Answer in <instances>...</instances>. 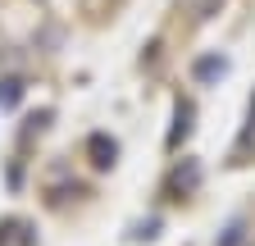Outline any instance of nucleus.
<instances>
[{
    "mask_svg": "<svg viewBox=\"0 0 255 246\" xmlns=\"http://www.w3.org/2000/svg\"><path fill=\"white\" fill-rule=\"evenodd\" d=\"M223 73H228V59H223V55H210V59H201V64H196V78H201V82H214V78H223Z\"/></svg>",
    "mask_w": 255,
    "mask_h": 246,
    "instance_id": "1",
    "label": "nucleus"
},
{
    "mask_svg": "<svg viewBox=\"0 0 255 246\" xmlns=\"http://www.w3.org/2000/svg\"><path fill=\"white\" fill-rule=\"evenodd\" d=\"M91 155H96V164H101V169H110L114 155H119V146H114L110 137H91Z\"/></svg>",
    "mask_w": 255,
    "mask_h": 246,
    "instance_id": "2",
    "label": "nucleus"
},
{
    "mask_svg": "<svg viewBox=\"0 0 255 246\" xmlns=\"http://www.w3.org/2000/svg\"><path fill=\"white\" fill-rule=\"evenodd\" d=\"M187 132H191V105H187V101H178V128H173L169 146H178V141H182Z\"/></svg>",
    "mask_w": 255,
    "mask_h": 246,
    "instance_id": "3",
    "label": "nucleus"
},
{
    "mask_svg": "<svg viewBox=\"0 0 255 246\" xmlns=\"http://www.w3.org/2000/svg\"><path fill=\"white\" fill-rule=\"evenodd\" d=\"M18 96H23V82L18 78H5V82H0V105H5V110L18 105Z\"/></svg>",
    "mask_w": 255,
    "mask_h": 246,
    "instance_id": "4",
    "label": "nucleus"
},
{
    "mask_svg": "<svg viewBox=\"0 0 255 246\" xmlns=\"http://www.w3.org/2000/svg\"><path fill=\"white\" fill-rule=\"evenodd\" d=\"M196 178H201V169H196V164H187V169H178L173 182H178V187H196Z\"/></svg>",
    "mask_w": 255,
    "mask_h": 246,
    "instance_id": "5",
    "label": "nucleus"
},
{
    "mask_svg": "<svg viewBox=\"0 0 255 246\" xmlns=\"http://www.w3.org/2000/svg\"><path fill=\"white\" fill-rule=\"evenodd\" d=\"M242 146H255V96H251V119H246V132H242Z\"/></svg>",
    "mask_w": 255,
    "mask_h": 246,
    "instance_id": "6",
    "label": "nucleus"
},
{
    "mask_svg": "<svg viewBox=\"0 0 255 246\" xmlns=\"http://www.w3.org/2000/svg\"><path fill=\"white\" fill-rule=\"evenodd\" d=\"M242 237H246V233H242V224H233V228H228V237H223L219 246H242Z\"/></svg>",
    "mask_w": 255,
    "mask_h": 246,
    "instance_id": "7",
    "label": "nucleus"
}]
</instances>
